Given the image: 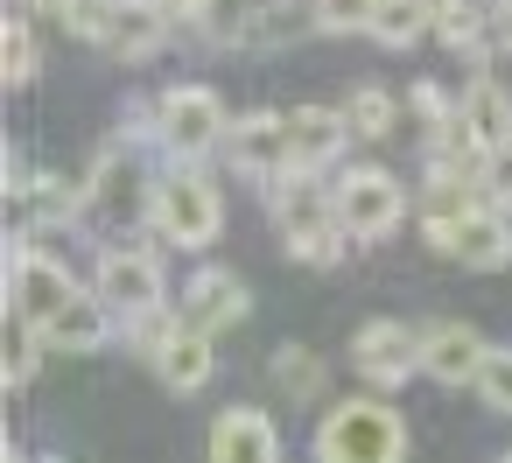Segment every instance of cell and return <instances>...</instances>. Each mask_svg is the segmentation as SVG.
Wrapping results in <instances>:
<instances>
[{"mask_svg": "<svg viewBox=\"0 0 512 463\" xmlns=\"http://www.w3.org/2000/svg\"><path fill=\"white\" fill-rule=\"evenodd\" d=\"M113 330H120V316H113V302L99 295V288H85L50 330H43V344L50 351H64V358H92V351H106L113 344Z\"/></svg>", "mask_w": 512, "mask_h": 463, "instance_id": "cell-15", "label": "cell"}, {"mask_svg": "<svg viewBox=\"0 0 512 463\" xmlns=\"http://www.w3.org/2000/svg\"><path fill=\"white\" fill-rule=\"evenodd\" d=\"M477 197H484V204H498V211H512V141L477 155Z\"/></svg>", "mask_w": 512, "mask_h": 463, "instance_id": "cell-28", "label": "cell"}, {"mask_svg": "<svg viewBox=\"0 0 512 463\" xmlns=\"http://www.w3.org/2000/svg\"><path fill=\"white\" fill-rule=\"evenodd\" d=\"M421 36H435V0H379L372 43H386V50H414Z\"/></svg>", "mask_w": 512, "mask_h": 463, "instance_id": "cell-20", "label": "cell"}, {"mask_svg": "<svg viewBox=\"0 0 512 463\" xmlns=\"http://www.w3.org/2000/svg\"><path fill=\"white\" fill-rule=\"evenodd\" d=\"M407 211H414V197H407V183H400L393 169L358 162V169H344V176H337V225H344L358 246H372V239L400 232V218H407Z\"/></svg>", "mask_w": 512, "mask_h": 463, "instance_id": "cell-5", "label": "cell"}, {"mask_svg": "<svg viewBox=\"0 0 512 463\" xmlns=\"http://www.w3.org/2000/svg\"><path fill=\"white\" fill-rule=\"evenodd\" d=\"M169 36H176V15L162 8V0H120V22H113L106 50H113L120 64H141V57H155Z\"/></svg>", "mask_w": 512, "mask_h": 463, "instance_id": "cell-19", "label": "cell"}, {"mask_svg": "<svg viewBox=\"0 0 512 463\" xmlns=\"http://www.w3.org/2000/svg\"><path fill=\"white\" fill-rule=\"evenodd\" d=\"M92 288L113 302V316H148L169 302V274H162V253L155 246H106L92 260Z\"/></svg>", "mask_w": 512, "mask_h": 463, "instance_id": "cell-6", "label": "cell"}, {"mask_svg": "<svg viewBox=\"0 0 512 463\" xmlns=\"http://www.w3.org/2000/svg\"><path fill=\"white\" fill-rule=\"evenodd\" d=\"M204 449H211V463H274L281 456V428H274L267 407H218Z\"/></svg>", "mask_w": 512, "mask_h": 463, "instance_id": "cell-12", "label": "cell"}, {"mask_svg": "<svg viewBox=\"0 0 512 463\" xmlns=\"http://www.w3.org/2000/svg\"><path fill=\"white\" fill-rule=\"evenodd\" d=\"M8 8H22V15H50V0H8Z\"/></svg>", "mask_w": 512, "mask_h": 463, "instance_id": "cell-30", "label": "cell"}, {"mask_svg": "<svg viewBox=\"0 0 512 463\" xmlns=\"http://www.w3.org/2000/svg\"><path fill=\"white\" fill-rule=\"evenodd\" d=\"M281 246H288V260H302V267H337L358 239L337 225V218H316V225H295V232H281Z\"/></svg>", "mask_w": 512, "mask_h": 463, "instance_id": "cell-23", "label": "cell"}, {"mask_svg": "<svg viewBox=\"0 0 512 463\" xmlns=\"http://www.w3.org/2000/svg\"><path fill=\"white\" fill-rule=\"evenodd\" d=\"M225 162L246 176V183H281L288 169H295V134H288V113H274V106H260V113H239L232 120V134H225Z\"/></svg>", "mask_w": 512, "mask_h": 463, "instance_id": "cell-8", "label": "cell"}, {"mask_svg": "<svg viewBox=\"0 0 512 463\" xmlns=\"http://www.w3.org/2000/svg\"><path fill=\"white\" fill-rule=\"evenodd\" d=\"M372 15H379V0H316L323 36H372Z\"/></svg>", "mask_w": 512, "mask_h": 463, "instance_id": "cell-27", "label": "cell"}, {"mask_svg": "<svg viewBox=\"0 0 512 463\" xmlns=\"http://www.w3.org/2000/svg\"><path fill=\"white\" fill-rule=\"evenodd\" d=\"M309 449H316L323 463H393V456H407V421H400V407L358 393V400L323 407Z\"/></svg>", "mask_w": 512, "mask_h": 463, "instance_id": "cell-3", "label": "cell"}, {"mask_svg": "<svg viewBox=\"0 0 512 463\" xmlns=\"http://www.w3.org/2000/svg\"><path fill=\"white\" fill-rule=\"evenodd\" d=\"M50 15L64 22V36H78V43H99V50H106L113 22H120V0H50Z\"/></svg>", "mask_w": 512, "mask_h": 463, "instance_id": "cell-25", "label": "cell"}, {"mask_svg": "<svg viewBox=\"0 0 512 463\" xmlns=\"http://www.w3.org/2000/svg\"><path fill=\"white\" fill-rule=\"evenodd\" d=\"M288 134H295V169H337L344 162V148L358 141L351 134V120H344V106H295L288 113Z\"/></svg>", "mask_w": 512, "mask_h": 463, "instance_id": "cell-13", "label": "cell"}, {"mask_svg": "<svg viewBox=\"0 0 512 463\" xmlns=\"http://www.w3.org/2000/svg\"><path fill=\"white\" fill-rule=\"evenodd\" d=\"M29 183H36V162H29V148H8V162H0V190H8L15 204L29 197Z\"/></svg>", "mask_w": 512, "mask_h": 463, "instance_id": "cell-29", "label": "cell"}, {"mask_svg": "<svg viewBox=\"0 0 512 463\" xmlns=\"http://www.w3.org/2000/svg\"><path fill=\"white\" fill-rule=\"evenodd\" d=\"M148 232L162 246H183V253H204L218 232H225V197L218 183L197 169V162H169L148 190Z\"/></svg>", "mask_w": 512, "mask_h": 463, "instance_id": "cell-1", "label": "cell"}, {"mask_svg": "<svg viewBox=\"0 0 512 463\" xmlns=\"http://www.w3.org/2000/svg\"><path fill=\"white\" fill-rule=\"evenodd\" d=\"M484 351H491V344H484L470 323H456V316L421 323V379H435V386H477Z\"/></svg>", "mask_w": 512, "mask_h": 463, "instance_id": "cell-11", "label": "cell"}, {"mask_svg": "<svg viewBox=\"0 0 512 463\" xmlns=\"http://www.w3.org/2000/svg\"><path fill=\"white\" fill-rule=\"evenodd\" d=\"M477 400L491 414H512V344H491L484 351V372H477Z\"/></svg>", "mask_w": 512, "mask_h": 463, "instance_id": "cell-26", "label": "cell"}, {"mask_svg": "<svg viewBox=\"0 0 512 463\" xmlns=\"http://www.w3.org/2000/svg\"><path fill=\"white\" fill-rule=\"evenodd\" d=\"M92 211V183L85 176H64V169H36L29 197H22V218L36 232H57V225H78Z\"/></svg>", "mask_w": 512, "mask_h": 463, "instance_id": "cell-17", "label": "cell"}, {"mask_svg": "<svg viewBox=\"0 0 512 463\" xmlns=\"http://www.w3.org/2000/svg\"><path fill=\"white\" fill-rule=\"evenodd\" d=\"M141 148H148V141H134V134H120V141L99 148V162L85 169L92 204H106V211H113V204H141V211H148V190H155V183L141 176Z\"/></svg>", "mask_w": 512, "mask_h": 463, "instance_id": "cell-14", "label": "cell"}, {"mask_svg": "<svg viewBox=\"0 0 512 463\" xmlns=\"http://www.w3.org/2000/svg\"><path fill=\"white\" fill-rule=\"evenodd\" d=\"M36 71H43V43H36V22H29L22 8H8V29H0V78H8V85L22 92V85H36Z\"/></svg>", "mask_w": 512, "mask_h": 463, "instance_id": "cell-21", "label": "cell"}, {"mask_svg": "<svg viewBox=\"0 0 512 463\" xmlns=\"http://www.w3.org/2000/svg\"><path fill=\"white\" fill-rule=\"evenodd\" d=\"M176 309H183V323H197V330L225 337V330H239V323H246L253 295H246V281H239L232 267H197V274L176 288Z\"/></svg>", "mask_w": 512, "mask_h": 463, "instance_id": "cell-10", "label": "cell"}, {"mask_svg": "<svg viewBox=\"0 0 512 463\" xmlns=\"http://www.w3.org/2000/svg\"><path fill=\"white\" fill-rule=\"evenodd\" d=\"M0 274H8V309H15V323H29V330H50V323L85 295V281H78L57 253H43V232H36V225H22V232L8 239Z\"/></svg>", "mask_w": 512, "mask_h": 463, "instance_id": "cell-2", "label": "cell"}, {"mask_svg": "<svg viewBox=\"0 0 512 463\" xmlns=\"http://www.w3.org/2000/svg\"><path fill=\"white\" fill-rule=\"evenodd\" d=\"M351 365H358V379H372V386H407V379L421 372V330H407L400 316H372V323H358V337H351Z\"/></svg>", "mask_w": 512, "mask_h": 463, "instance_id": "cell-9", "label": "cell"}, {"mask_svg": "<svg viewBox=\"0 0 512 463\" xmlns=\"http://www.w3.org/2000/svg\"><path fill=\"white\" fill-rule=\"evenodd\" d=\"M400 99L386 92V85H358L351 99H344V120H351V134L358 141H386V134H400Z\"/></svg>", "mask_w": 512, "mask_h": 463, "instance_id": "cell-22", "label": "cell"}, {"mask_svg": "<svg viewBox=\"0 0 512 463\" xmlns=\"http://www.w3.org/2000/svg\"><path fill=\"white\" fill-rule=\"evenodd\" d=\"M463 134H470V148L484 155V148H505L512 141V92L491 78V71H477L470 85H463Z\"/></svg>", "mask_w": 512, "mask_h": 463, "instance_id": "cell-18", "label": "cell"}, {"mask_svg": "<svg viewBox=\"0 0 512 463\" xmlns=\"http://www.w3.org/2000/svg\"><path fill=\"white\" fill-rule=\"evenodd\" d=\"M155 120H162L155 148H162L169 162H204V155H225L232 113H225V99H218L211 85H169V92L155 99Z\"/></svg>", "mask_w": 512, "mask_h": 463, "instance_id": "cell-4", "label": "cell"}, {"mask_svg": "<svg viewBox=\"0 0 512 463\" xmlns=\"http://www.w3.org/2000/svg\"><path fill=\"white\" fill-rule=\"evenodd\" d=\"M267 372H274V386H281L288 400H323V358H316L309 344H281V351L267 358Z\"/></svg>", "mask_w": 512, "mask_h": 463, "instance_id": "cell-24", "label": "cell"}, {"mask_svg": "<svg viewBox=\"0 0 512 463\" xmlns=\"http://www.w3.org/2000/svg\"><path fill=\"white\" fill-rule=\"evenodd\" d=\"M211 344H218L211 330L176 323V330H169V344L155 351V379H162L169 393H204V386H211V372H218V351H211Z\"/></svg>", "mask_w": 512, "mask_h": 463, "instance_id": "cell-16", "label": "cell"}, {"mask_svg": "<svg viewBox=\"0 0 512 463\" xmlns=\"http://www.w3.org/2000/svg\"><path fill=\"white\" fill-rule=\"evenodd\" d=\"M428 246L442 260H456V267H470V274H498V267H512V211H498V204L477 197L463 218L435 225Z\"/></svg>", "mask_w": 512, "mask_h": 463, "instance_id": "cell-7", "label": "cell"}]
</instances>
